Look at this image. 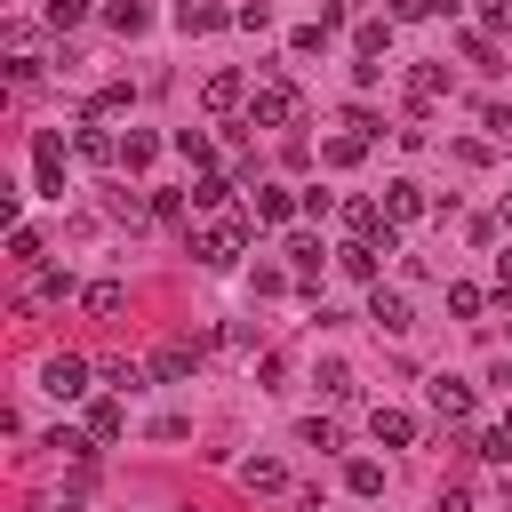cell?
Instances as JSON below:
<instances>
[{
  "mask_svg": "<svg viewBox=\"0 0 512 512\" xmlns=\"http://www.w3.org/2000/svg\"><path fill=\"white\" fill-rule=\"evenodd\" d=\"M248 232H256V216H232V208H224V216H208V224L192 232V256L224 272V264H240V256H248Z\"/></svg>",
  "mask_w": 512,
  "mask_h": 512,
  "instance_id": "cell-1",
  "label": "cell"
},
{
  "mask_svg": "<svg viewBox=\"0 0 512 512\" xmlns=\"http://www.w3.org/2000/svg\"><path fill=\"white\" fill-rule=\"evenodd\" d=\"M296 120H304V96H296L280 72H264L256 96H248V128H296Z\"/></svg>",
  "mask_w": 512,
  "mask_h": 512,
  "instance_id": "cell-2",
  "label": "cell"
},
{
  "mask_svg": "<svg viewBox=\"0 0 512 512\" xmlns=\"http://www.w3.org/2000/svg\"><path fill=\"white\" fill-rule=\"evenodd\" d=\"M88 376H96V368H88L80 352H56V360H40V392H56V400H80V392H88Z\"/></svg>",
  "mask_w": 512,
  "mask_h": 512,
  "instance_id": "cell-3",
  "label": "cell"
},
{
  "mask_svg": "<svg viewBox=\"0 0 512 512\" xmlns=\"http://www.w3.org/2000/svg\"><path fill=\"white\" fill-rule=\"evenodd\" d=\"M32 176H40V192H48V200H64V136H56V128H40V136H32Z\"/></svg>",
  "mask_w": 512,
  "mask_h": 512,
  "instance_id": "cell-4",
  "label": "cell"
},
{
  "mask_svg": "<svg viewBox=\"0 0 512 512\" xmlns=\"http://www.w3.org/2000/svg\"><path fill=\"white\" fill-rule=\"evenodd\" d=\"M192 368H200V344H192V336H168V344L152 352V384H184Z\"/></svg>",
  "mask_w": 512,
  "mask_h": 512,
  "instance_id": "cell-5",
  "label": "cell"
},
{
  "mask_svg": "<svg viewBox=\"0 0 512 512\" xmlns=\"http://www.w3.org/2000/svg\"><path fill=\"white\" fill-rule=\"evenodd\" d=\"M424 400H432V416H440V424H464V416H472V384H464V376H432V384H424Z\"/></svg>",
  "mask_w": 512,
  "mask_h": 512,
  "instance_id": "cell-6",
  "label": "cell"
},
{
  "mask_svg": "<svg viewBox=\"0 0 512 512\" xmlns=\"http://www.w3.org/2000/svg\"><path fill=\"white\" fill-rule=\"evenodd\" d=\"M368 320H376L384 336H408V328H416V312H408L400 288H368Z\"/></svg>",
  "mask_w": 512,
  "mask_h": 512,
  "instance_id": "cell-7",
  "label": "cell"
},
{
  "mask_svg": "<svg viewBox=\"0 0 512 512\" xmlns=\"http://www.w3.org/2000/svg\"><path fill=\"white\" fill-rule=\"evenodd\" d=\"M376 256H392V248H376V240H352V248H336V272H344V280H368V288H384V280H376V272H384Z\"/></svg>",
  "mask_w": 512,
  "mask_h": 512,
  "instance_id": "cell-8",
  "label": "cell"
},
{
  "mask_svg": "<svg viewBox=\"0 0 512 512\" xmlns=\"http://www.w3.org/2000/svg\"><path fill=\"white\" fill-rule=\"evenodd\" d=\"M64 296H72V272H64V264H48V272H40V280H32L24 296H16V312H40V304H64Z\"/></svg>",
  "mask_w": 512,
  "mask_h": 512,
  "instance_id": "cell-9",
  "label": "cell"
},
{
  "mask_svg": "<svg viewBox=\"0 0 512 512\" xmlns=\"http://www.w3.org/2000/svg\"><path fill=\"white\" fill-rule=\"evenodd\" d=\"M240 488H256V496H280V488H288V464H280V456H248V464H240Z\"/></svg>",
  "mask_w": 512,
  "mask_h": 512,
  "instance_id": "cell-10",
  "label": "cell"
},
{
  "mask_svg": "<svg viewBox=\"0 0 512 512\" xmlns=\"http://www.w3.org/2000/svg\"><path fill=\"white\" fill-rule=\"evenodd\" d=\"M176 24H184V32H216V24H240V8H216V0H184V8H176Z\"/></svg>",
  "mask_w": 512,
  "mask_h": 512,
  "instance_id": "cell-11",
  "label": "cell"
},
{
  "mask_svg": "<svg viewBox=\"0 0 512 512\" xmlns=\"http://www.w3.org/2000/svg\"><path fill=\"white\" fill-rule=\"evenodd\" d=\"M384 216H392V224H416V216H424V184H408V176L384 184Z\"/></svg>",
  "mask_w": 512,
  "mask_h": 512,
  "instance_id": "cell-12",
  "label": "cell"
},
{
  "mask_svg": "<svg viewBox=\"0 0 512 512\" xmlns=\"http://www.w3.org/2000/svg\"><path fill=\"white\" fill-rule=\"evenodd\" d=\"M248 216H256V224H288V216H296V192H280V184H256Z\"/></svg>",
  "mask_w": 512,
  "mask_h": 512,
  "instance_id": "cell-13",
  "label": "cell"
},
{
  "mask_svg": "<svg viewBox=\"0 0 512 512\" xmlns=\"http://www.w3.org/2000/svg\"><path fill=\"white\" fill-rule=\"evenodd\" d=\"M288 264H296V280L312 288V280H320V264H328V248H320L312 232H288Z\"/></svg>",
  "mask_w": 512,
  "mask_h": 512,
  "instance_id": "cell-14",
  "label": "cell"
},
{
  "mask_svg": "<svg viewBox=\"0 0 512 512\" xmlns=\"http://www.w3.org/2000/svg\"><path fill=\"white\" fill-rule=\"evenodd\" d=\"M368 432H376L384 448H408V440H416V416H408V408H376V416H368Z\"/></svg>",
  "mask_w": 512,
  "mask_h": 512,
  "instance_id": "cell-15",
  "label": "cell"
},
{
  "mask_svg": "<svg viewBox=\"0 0 512 512\" xmlns=\"http://www.w3.org/2000/svg\"><path fill=\"white\" fill-rule=\"evenodd\" d=\"M384 48H392V16H368V24L352 32V56H360V64H376Z\"/></svg>",
  "mask_w": 512,
  "mask_h": 512,
  "instance_id": "cell-16",
  "label": "cell"
},
{
  "mask_svg": "<svg viewBox=\"0 0 512 512\" xmlns=\"http://www.w3.org/2000/svg\"><path fill=\"white\" fill-rule=\"evenodd\" d=\"M432 96H448V72H440V64H416V72H408V104L424 112Z\"/></svg>",
  "mask_w": 512,
  "mask_h": 512,
  "instance_id": "cell-17",
  "label": "cell"
},
{
  "mask_svg": "<svg viewBox=\"0 0 512 512\" xmlns=\"http://www.w3.org/2000/svg\"><path fill=\"white\" fill-rule=\"evenodd\" d=\"M200 96H208V112H232V104L248 96V80H240V72H208V88H200Z\"/></svg>",
  "mask_w": 512,
  "mask_h": 512,
  "instance_id": "cell-18",
  "label": "cell"
},
{
  "mask_svg": "<svg viewBox=\"0 0 512 512\" xmlns=\"http://www.w3.org/2000/svg\"><path fill=\"white\" fill-rule=\"evenodd\" d=\"M72 144H80V160H96V168H112V160H120V144H112V136L96 128V120H88V128H80Z\"/></svg>",
  "mask_w": 512,
  "mask_h": 512,
  "instance_id": "cell-19",
  "label": "cell"
},
{
  "mask_svg": "<svg viewBox=\"0 0 512 512\" xmlns=\"http://www.w3.org/2000/svg\"><path fill=\"white\" fill-rule=\"evenodd\" d=\"M80 304H88L96 320H112V312H128V288H120V280H96V288H88Z\"/></svg>",
  "mask_w": 512,
  "mask_h": 512,
  "instance_id": "cell-20",
  "label": "cell"
},
{
  "mask_svg": "<svg viewBox=\"0 0 512 512\" xmlns=\"http://www.w3.org/2000/svg\"><path fill=\"white\" fill-rule=\"evenodd\" d=\"M96 376H104L112 392H136V384H144L152 368H144V360H96Z\"/></svg>",
  "mask_w": 512,
  "mask_h": 512,
  "instance_id": "cell-21",
  "label": "cell"
},
{
  "mask_svg": "<svg viewBox=\"0 0 512 512\" xmlns=\"http://www.w3.org/2000/svg\"><path fill=\"white\" fill-rule=\"evenodd\" d=\"M120 424H128L120 400H96V408H88V440H120Z\"/></svg>",
  "mask_w": 512,
  "mask_h": 512,
  "instance_id": "cell-22",
  "label": "cell"
},
{
  "mask_svg": "<svg viewBox=\"0 0 512 512\" xmlns=\"http://www.w3.org/2000/svg\"><path fill=\"white\" fill-rule=\"evenodd\" d=\"M344 480H352V496H384V464H376V456H352Z\"/></svg>",
  "mask_w": 512,
  "mask_h": 512,
  "instance_id": "cell-23",
  "label": "cell"
},
{
  "mask_svg": "<svg viewBox=\"0 0 512 512\" xmlns=\"http://www.w3.org/2000/svg\"><path fill=\"white\" fill-rule=\"evenodd\" d=\"M176 152H184L192 168H208V160H216V136H208V128H176Z\"/></svg>",
  "mask_w": 512,
  "mask_h": 512,
  "instance_id": "cell-24",
  "label": "cell"
},
{
  "mask_svg": "<svg viewBox=\"0 0 512 512\" xmlns=\"http://www.w3.org/2000/svg\"><path fill=\"white\" fill-rule=\"evenodd\" d=\"M152 152H160V136H144V128L120 136V168H152Z\"/></svg>",
  "mask_w": 512,
  "mask_h": 512,
  "instance_id": "cell-25",
  "label": "cell"
},
{
  "mask_svg": "<svg viewBox=\"0 0 512 512\" xmlns=\"http://www.w3.org/2000/svg\"><path fill=\"white\" fill-rule=\"evenodd\" d=\"M224 200H232L224 176H200V184H192V208H200V216H224Z\"/></svg>",
  "mask_w": 512,
  "mask_h": 512,
  "instance_id": "cell-26",
  "label": "cell"
},
{
  "mask_svg": "<svg viewBox=\"0 0 512 512\" xmlns=\"http://www.w3.org/2000/svg\"><path fill=\"white\" fill-rule=\"evenodd\" d=\"M448 312H456V320H480V312H488V296H480L472 280H448Z\"/></svg>",
  "mask_w": 512,
  "mask_h": 512,
  "instance_id": "cell-27",
  "label": "cell"
},
{
  "mask_svg": "<svg viewBox=\"0 0 512 512\" xmlns=\"http://www.w3.org/2000/svg\"><path fill=\"white\" fill-rule=\"evenodd\" d=\"M312 384H320V392H328V400H352V392H360V384H352V368H344V360H320V376H312Z\"/></svg>",
  "mask_w": 512,
  "mask_h": 512,
  "instance_id": "cell-28",
  "label": "cell"
},
{
  "mask_svg": "<svg viewBox=\"0 0 512 512\" xmlns=\"http://www.w3.org/2000/svg\"><path fill=\"white\" fill-rule=\"evenodd\" d=\"M144 16H152L144 0H112V8H104V24H112L120 40H128V32H144Z\"/></svg>",
  "mask_w": 512,
  "mask_h": 512,
  "instance_id": "cell-29",
  "label": "cell"
},
{
  "mask_svg": "<svg viewBox=\"0 0 512 512\" xmlns=\"http://www.w3.org/2000/svg\"><path fill=\"white\" fill-rule=\"evenodd\" d=\"M8 264H40V232L32 224H8Z\"/></svg>",
  "mask_w": 512,
  "mask_h": 512,
  "instance_id": "cell-30",
  "label": "cell"
},
{
  "mask_svg": "<svg viewBox=\"0 0 512 512\" xmlns=\"http://www.w3.org/2000/svg\"><path fill=\"white\" fill-rule=\"evenodd\" d=\"M360 152H368V136H336V144H328V152H320V160H328V168H352V160H360Z\"/></svg>",
  "mask_w": 512,
  "mask_h": 512,
  "instance_id": "cell-31",
  "label": "cell"
},
{
  "mask_svg": "<svg viewBox=\"0 0 512 512\" xmlns=\"http://www.w3.org/2000/svg\"><path fill=\"white\" fill-rule=\"evenodd\" d=\"M464 56H472L480 72H496V40H488V32H464Z\"/></svg>",
  "mask_w": 512,
  "mask_h": 512,
  "instance_id": "cell-32",
  "label": "cell"
},
{
  "mask_svg": "<svg viewBox=\"0 0 512 512\" xmlns=\"http://www.w3.org/2000/svg\"><path fill=\"white\" fill-rule=\"evenodd\" d=\"M344 128H352V136H368V144H376V136H384V120H376V112H368V104H352V112H344Z\"/></svg>",
  "mask_w": 512,
  "mask_h": 512,
  "instance_id": "cell-33",
  "label": "cell"
},
{
  "mask_svg": "<svg viewBox=\"0 0 512 512\" xmlns=\"http://www.w3.org/2000/svg\"><path fill=\"white\" fill-rule=\"evenodd\" d=\"M296 440H304V448H336V424H320V416H304V424H296Z\"/></svg>",
  "mask_w": 512,
  "mask_h": 512,
  "instance_id": "cell-34",
  "label": "cell"
},
{
  "mask_svg": "<svg viewBox=\"0 0 512 512\" xmlns=\"http://www.w3.org/2000/svg\"><path fill=\"white\" fill-rule=\"evenodd\" d=\"M480 24L488 32H512V0H480Z\"/></svg>",
  "mask_w": 512,
  "mask_h": 512,
  "instance_id": "cell-35",
  "label": "cell"
},
{
  "mask_svg": "<svg viewBox=\"0 0 512 512\" xmlns=\"http://www.w3.org/2000/svg\"><path fill=\"white\" fill-rule=\"evenodd\" d=\"M80 16H88V0H48V24H56V32H64V24H80Z\"/></svg>",
  "mask_w": 512,
  "mask_h": 512,
  "instance_id": "cell-36",
  "label": "cell"
},
{
  "mask_svg": "<svg viewBox=\"0 0 512 512\" xmlns=\"http://www.w3.org/2000/svg\"><path fill=\"white\" fill-rule=\"evenodd\" d=\"M400 16H432V0H392V24H400Z\"/></svg>",
  "mask_w": 512,
  "mask_h": 512,
  "instance_id": "cell-37",
  "label": "cell"
},
{
  "mask_svg": "<svg viewBox=\"0 0 512 512\" xmlns=\"http://www.w3.org/2000/svg\"><path fill=\"white\" fill-rule=\"evenodd\" d=\"M440 512H472V496L464 488H440Z\"/></svg>",
  "mask_w": 512,
  "mask_h": 512,
  "instance_id": "cell-38",
  "label": "cell"
},
{
  "mask_svg": "<svg viewBox=\"0 0 512 512\" xmlns=\"http://www.w3.org/2000/svg\"><path fill=\"white\" fill-rule=\"evenodd\" d=\"M496 288H504V296H512V248H504V256H496Z\"/></svg>",
  "mask_w": 512,
  "mask_h": 512,
  "instance_id": "cell-39",
  "label": "cell"
},
{
  "mask_svg": "<svg viewBox=\"0 0 512 512\" xmlns=\"http://www.w3.org/2000/svg\"><path fill=\"white\" fill-rule=\"evenodd\" d=\"M456 8H464V0H432V16H456Z\"/></svg>",
  "mask_w": 512,
  "mask_h": 512,
  "instance_id": "cell-40",
  "label": "cell"
},
{
  "mask_svg": "<svg viewBox=\"0 0 512 512\" xmlns=\"http://www.w3.org/2000/svg\"><path fill=\"white\" fill-rule=\"evenodd\" d=\"M56 512H80V504H72V496H64V504H56Z\"/></svg>",
  "mask_w": 512,
  "mask_h": 512,
  "instance_id": "cell-41",
  "label": "cell"
},
{
  "mask_svg": "<svg viewBox=\"0 0 512 512\" xmlns=\"http://www.w3.org/2000/svg\"><path fill=\"white\" fill-rule=\"evenodd\" d=\"M504 224H512V200H504Z\"/></svg>",
  "mask_w": 512,
  "mask_h": 512,
  "instance_id": "cell-42",
  "label": "cell"
}]
</instances>
